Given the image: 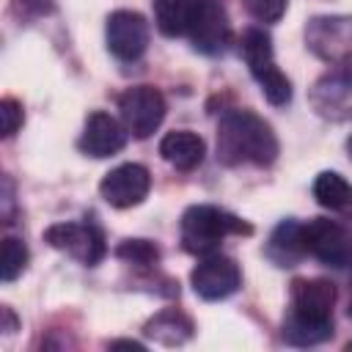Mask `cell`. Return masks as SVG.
<instances>
[{
	"instance_id": "5bb4252c",
	"label": "cell",
	"mask_w": 352,
	"mask_h": 352,
	"mask_svg": "<svg viewBox=\"0 0 352 352\" xmlns=\"http://www.w3.org/2000/svg\"><path fill=\"white\" fill-rule=\"evenodd\" d=\"M160 154L168 165H173L176 170H192L204 162V154H206V146L204 140L190 132V129H176V132H168L162 140H160Z\"/></svg>"
},
{
	"instance_id": "ba28073f",
	"label": "cell",
	"mask_w": 352,
	"mask_h": 352,
	"mask_svg": "<svg viewBox=\"0 0 352 352\" xmlns=\"http://www.w3.org/2000/svg\"><path fill=\"white\" fill-rule=\"evenodd\" d=\"M190 283L201 300L214 302V300L231 297L242 286V272H239L234 258L220 256V253H209L190 272Z\"/></svg>"
},
{
	"instance_id": "2e32d148",
	"label": "cell",
	"mask_w": 352,
	"mask_h": 352,
	"mask_svg": "<svg viewBox=\"0 0 352 352\" xmlns=\"http://www.w3.org/2000/svg\"><path fill=\"white\" fill-rule=\"evenodd\" d=\"M333 336V316H311L289 311L283 319V338L294 346H316Z\"/></svg>"
},
{
	"instance_id": "30bf717a",
	"label": "cell",
	"mask_w": 352,
	"mask_h": 352,
	"mask_svg": "<svg viewBox=\"0 0 352 352\" xmlns=\"http://www.w3.org/2000/svg\"><path fill=\"white\" fill-rule=\"evenodd\" d=\"M148 190H151V176L138 162H124V165L113 168L110 173H104V179L99 184L102 198L116 209L138 206L148 195Z\"/></svg>"
},
{
	"instance_id": "3957f363",
	"label": "cell",
	"mask_w": 352,
	"mask_h": 352,
	"mask_svg": "<svg viewBox=\"0 0 352 352\" xmlns=\"http://www.w3.org/2000/svg\"><path fill=\"white\" fill-rule=\"evenodd\" d=\"M242 58L250 69V74L256 77V82L261 85V94L270 104H286L292 99V82L289 77L275 66L272 58V38L261 30V28H248L242 33Z\"/></svg>"
},
{
	"instance_id": "83f0119b",
	"label": "cell",
	"mask_w": 352,
	"mask_h": 352,
	"mask_svg": "<svg viewBox=\"0 0 352 352\" xmlns=\"http://www.w3.org/2000/svg\"><path fill=\"white\" fill-rule=\"evenodd\" d=\"M349 316H352V302H349Z\"/></svg>"
},
{
	"instance_id": "e0dca14e",
	"label": "cell",
	"mask_w": 352,
	"mask_h": 352,
	"mask_svg": "<svg viewBox=\"0 0 352 352\" xmlns=\"http://www.w3.org/2000/svg\"><path fill=\"white\" fill-rule=\"evenodd\" d=\"M349 96H352V58L333 63L330 72L322 74L311 91V99L316 107H333Z\"/></svg>"
},
{
	"instance_id": "f1b7e54d",
	"label": "cell",
	"mask_w": 352,
	"mask_h": 352,
	"mask_svg": "<svg viewBox=\"0 0 352 352\" xmlns=\"http://www.w3.org/2000/svg\"><path fill=\"white\" fill-rule=\"evenodd\" d=\"M349 349H352V341H349Z\"/></svg>"
},
{
	"instance_id": "4316f807",
	"label": "cell",
	"mask_w": 352,
	"mask_h": 352,
	"mask_svg": "<svg viewBox=\"0 0 352 352\" xmlns=\"http://www.w3.org/2000/svg\"><path fill=\"white\" fill-rule=\"evenodd\" d=\"M346 151H349V157H352V138L346 140Z\"/></svg>"
},
{
	"instance_id": "52a82bcc",
	"label": "cell",
	"mask_w": 352,
	"mask_h": 352,
	"mask_svg": "<svg viewBox=\"0 0 352 352\" xmlns=\"http://www.w3.org/2000/svg\"><path fill=\"white\" fill-rule=\"evenodd\" d=\"M118 110L126 132L148 138L165 118V96L154 85H132L118 96Z\"/></svg>"
},
{
	"instance_id": "8992f818",
	"label": "cell",
	"mask_w": 352,
	"mask_h": 352,
	"mask_svg": "<svg viewBox=\"0 0 352 352\" xmlns=\"http://www.w3.org/2000/svg\"><path fill=\"white\" fill-rule=\"evenodd\" d=\"M44 242L88 267L99 264L107 253L102 231L91 223H55L44 231Z\"/></svg>"
},
{
	"instance_id": "ffe728a7",
	"label": "cell",
	"mask_w": 352,
	"mask_h": 352,
	"mask_svg": "<svg viewBox=\"0 0 352 352\" xmlns=\"http://www.w3.org/2000/svg\"><path fill=\"white\" fill-rule=\"evenodd\" d=\"M195 0H154V22L162 36H187Z\"/></svg>"
},
{
	"instance_id": "6da1fadb",
	"label": "cell",
	"mask_w": 352,
	"mask_h": 352,
	"mask_svg": "<svg viewBox=\"0 0 352 352\" xmlns=\"http://www.w3.org/2000/svg\"><path fill=\"white\" fill-rule=\"evenodd\" d=\"M278 157V138L272 126L250 110H231L217 126V160L228 168L258 165L267 168Z\"/></svg>"
},
{
	"instance_id": "5b68a950",
	"label": "cell",
	"mask_w": 352,
	"mask_h": 352,
	"mask_svg": "<svg viewBox=\"0 0 352 352\" xmlns=\"http://www.w3.org/2000/svg\"><path fill=\"white\" fill-rule=\"evenodd\" d=\"M305 44L316 58L327 63L349 60L352 58V16L346 14L314 16L305 25Z\"/></svg>"
},
{
	"instance_id": "4fadbf2b",
	"label": "cell",
	"mask_w": 352,
	"mask_h": 352,
	"mask_svg": "<svg viewBox=\"0 0 352 352\" xmlns=\"http://www.w3.org/2000/svg\"><path fill=\"white\" fill-rule=\"evenodd\" d=\"M336 302V286L324 278H297L292 283V308L311 316H330Z\"/></svg>"
},
{
	"instance_id": "484cf974",
	"label": "cell",
	"mask_w": 352,
	"mask_h": 352,
	"mask_svg": "<svg viewBox=\"0 0 352 352\" xmlns=\"http://www.w3.org/2000/svg\"><path fill=\"white\" fill-rule=\"evenodd\" d=\"M3 319H6V327H3V330H6V333H11V330L16 327V319H14V314H11L8 308H3Z\"/></svg>"
},
{
	"instance_id": "7402d4cb",
	"label": "cell",
	"mask_w": 352,
	"mask_h": 352,
	"mask_svg": "<svg viewBox=\"0 0 352 352\" xmlns=\"http://www.w3.org/2000/svg\"><path fill=\"white\" fill-rule=\"evenodd\" d=\"M116 256L126 264H135V267H151L160 261V250L148 239H124L116 248Z\"/></svg>"
},
{
	"instance_id": "44dd1931",
	"label": "cell",
	"mask_w": 352,
	"mask_h": 352,
	"mask_svg": "<svg viewBox=\"0 0 352 352\" xmlns=\"http://www.w3.org/2000/svg\"><path fill=\"white\" fill-rule=\"evenodd\" d=\"M28 267V248L22 239L16 236H6L3 239V256H0V278L6 283L16 280Z\"/></svg>"
},
{
	"instance_id": "603a6c76",
	"label": "cell",
	"mask_w": 352,
	"mask_h": 352,
	"mask_svg": "<svg viewBox=\"0 0 352 352\" xmlns=\"http://www.w3.org/2000/svg\"><path fill=\"white\" fill-rule=\"evenodd\" d=\"M248 14L258 22H278L286 11V3L289 0H242Z\"/></svg>"
},
{
	"instance_id": "9a60e30c",
	"label": "cell",
	"mask_w": 352,
	"mask_h": 352,
	"mask_svg": "<svg viewBox=\"0 0 352 352\" xmlns=\"http://www.w3.org/2000/svg\"><path fill=\"white\" fill-rule=\"evenodd\" d=\"M143 333L148 338H154L157 344L162 346H182L192 338L195 333V324L187 314H182L179 308H165L160 314H154L146 324H143Z\"/></svg>"
},
{
	"instance_id": "7a4b0ae2",
	"label": "cell",
	"mask_w": 352,
	"mask_h": 352,
	"mask_svg": "<svg viewBox=\"0 0 352 352\" xmlns=\"http://www.w3.org/2000/svg\"><path fill=\"white\" fill-rule=\"evenodd\" d=\"M253 228L239 220L236 214L220 209V206H209V204H198L190 206L182 214V248L192 256H209L220 248V242L231 234H250Z\"/></svg>"
},
{
	"instance_id": "d6986e66",
	"label": "cell",
	"mask_w": 352,
	"mask_h": 352,
	"mask_svg": "<svg viewBox=\"0 0 352 352\" xmlns=\"http://www.w3.org/2000/svg\"><path fill=\"white\" fill-rule=\"evenodd\" d=\"M267 256L278 264V267H292L305 256V242H302V226L294 220H283L267 245Z\"/></svg>"
},
{
	"instance_id": "277c9868",
	"label": "cell",
	"mask_w": 352,
	"mask_h": 352,
	"mask_svg": "<svg viewBox=\"0 0 352 352\" xmlns=\"http://www.w3.org/2000/svg\"><path fill=\"white\" fill-rule=\"evenodd\" d=\"M302 242L305 253L327 267H346L352 261V228L338 220H311L308 226H302Z\"/></svg>"
},
{
	"instance_id": "8fae6325",
	"label": "cell",
	"mask_w": 352,
	"mask_h": 352,
	"mask_svg": "<svg viewBox=\"0 0 352 352\" xmlns=\"http://www.w3.org/2000/svg\"><path fill=\"white\" fill-rule=\"evenodd\" d=\"M192 47L204 55H217L228 41V16L220 0H195L192 22L187 30Z\"/></svg>"
},
{
	"instance_id": "ac0fdd59",
	"label": "cell",
	"mask_w": 352,
	"mask_h": 352,
	"mask_svg": "<svg viewBox=\"0 0 352 352\" xmlns=\"http://www.w3.org/2000/svg\"><path fill=\"white\" fill-rule=\"evenodd\" d=\"M314 198L319 206H324L336 214L352 217V184L341 173H336V170L319 173L314 182Z\"/></svg>"
},
{
	"instance_id": "d4e9b609",
	"label": "cell",
	"mask_w": 352,
	"mask_h": 352,
	"mask_svg": "<svg viewBox=\"0 0 352 352\" xmlns=\"http://www.w3.org/2000/svg\"><path fill=\"white\" fill-rule=\"evenodd\" d=\"M110 346L113 349H138V352H143V344H138V341H113Z\"/></svg>"
},
{
	"instance_id": "7c38bea8",
	"label": "cell",
	"mask_w": 352,
	"mask_h": 352,
	"mask_svg": "<svg viewBox=\"0 0 352 352\" xmlns=\"http://www.w3.org/2000/svg\"><path fill=\"white\" fill-rule=\"evenodd\" d=\"M126 143V126L118 124L110 113L104 110H94L88 118H85V126H82V135L77 140L80 151L88 154V157H113L124 148Z\"/></svg>"
},
{
	"instance_id": "9c48e42d",
	"label": "cell",
	"mask_w": 352,
	"mask_h": 352,
	"mask_svg": "<svg viewBox=\"0 0 352 352\" xmlns=\"http://www.w3.org/2000/svg\"><path fill=\"white\" fill-rule=\"evenodd\" d=\"M107 47L121 60H135L148 47V22L138 11H113L104 28Z\"/></svg>"
},
{
	"instance_id": "cb8c5ba5",
	"label": "cell",
	"mask_w": 352,
	"mask_h": 352,
	"mask_svg": "<svg viewBox=\"0 0 352 352\" xmlns=\"http://www.w3.org/2000/svg\"><path fill=\"white\" fill-rule=\"evenodd\" d=\"M0 121H3V138L16 135V129H19V126H22V121H25L22 104H19L16 99L6 96V99L0 102Z\"/></svg>"
}]
</instances>
